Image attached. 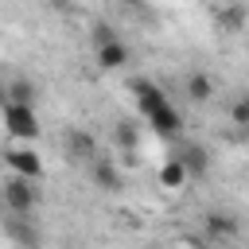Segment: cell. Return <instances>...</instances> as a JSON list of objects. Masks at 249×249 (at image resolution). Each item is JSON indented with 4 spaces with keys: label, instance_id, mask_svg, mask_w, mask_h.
<instances>
[{
    "label": "cell",
    "instance_id": "6da1fadb",
    "mask_svg": "<svg viewBox=\"0 0 249 249\" xmlns=\"http://www.w3.org/2000/svg\"><path fill=\"white\" fill-rule=\"evenodd\" d=\"M4 206H8L12 214H31V210L39 206V187H35L31 179H23V175H12V179L4 183Z\"/></svg>",
    "mask_w": 249,
    "mask_h": 249
},
{
    "label": "cell",
    "instance_id": "7a4b0ae2",
    "mask_svg": "<svg viewBox=\"0 0 249 249\" xmlns=\"http://www.w3.org/2000/svg\"><path fill=\"white\" fill-rule=\"evenodd\" d=\"M4 124L19 140H35L39 136V117H35L31 105H4Z\"/></svg>",
    "mask_w": 249,
    "mask_h": 249
},
{
    "label": "cell",
    "instance_id": "3957f363",
    "mask_svg": "<svg viewBox=\"0 0 249 249\" xmlns=\"http://www.w3.org/2000/svg\"><path fill=\"white\" fill-rule=\"evenodd\" d=\"M4 160H8V167H12L16 175H23V179H31V183L43 175V160L35 156V148H8Z\"/></svg>",
    "mask_w": 249,
    "mask_h": 249
},
{
    "label": "cell",
    "instance_id": "277c9868",
    "mask_svg": "<svg viewBox=\"0 0 249 249\" xmlns=\"http://www.w3.org/2000/svg\"><path fill=\"white\" fill-rule=\"evenodd\" d=\"M175 160L183 163L187 179H202V175L210 171V156H206V148H202V144H183Z\"/></svg>",
    "mask_w": 249,
    "mask_h": 249
},
{
    "label": "cell",
    "instance_id": "5b68a950",
    "mask_svg": "<svg viewBox=\"0 0 249 249\" xmlns=\"http://www.w3.org/2000/svg\"><path fill=\"white\" fill-rule=\"evenodd\" d=\"M89 179H93V187H101V191H121V171H117L105 156H93V160H89Z\"/></svg>",
    "mask_w": 249,
    "mask_h": 249
},
{
    "label": "cell",
    "instance_id": "8992f818",
    "mask_svg": "<svg viewBox=\"0 0 249 249\" xmlns=\"http://www.w3.org/2000/svg\"><path fill=\"white\" fill-rule=\"evenodd\" d=\"M144 117H148V121H152V128H156V132H163V136H175V132L183 128V117H179L167 101H163V105H156V109H152V113H144Z\"/></svg>",
    "mask_w": 249,
    "mask_h": 249
},
{
    "label": "cell",
    "instance_id": "52a82bcc",
    "mask_svg": "<svg viewBox=\"0 0 249 249\" xmlns=\"http://www.w3.org/2000/svg\"><path fill=\"white\" fill-rule=\"evenodd\" d=\"M124 62H128V47H124L121 39H109V43L97 47V66H101V70H121Z\"/></svg>",
    "mask_w": 249,
    "mask_h": 249
},
{
    "label": "cell",
    "instance_id": "ba28073f",
    "mask_svg": "<svg viewBox=\"0 0 249 249\" xmlns=\"http://www.w3.org/2000/svg\"><path fill=\"white\" fill-rule=\"evenodd\" d=\"M4 230H8V233H12V237L23 245V249H35V245H39V233H35V226L27 222V214H12Z\"/></svg>",
    "mask_w": 249,
    "mask_h": 249
},
{
    "label": "cell",
    "instance_id": "9c48e42d",
    "mask_svg": "<svg viewBox=\"0 0 249 249\" xmlns=\"http://www.w3.org/2000/svg\"><path fill=\"white\" fill-rule=\"evenodd\" d=\"M206 230H210V237H233L237 233V218L226 214V210H210L206 214Z\"/></svg>",
    "mask_w": 249,
    "mask_h": 249
},
{
    "label": "cell",
    "instance_id": "30bf717a",
    "mask_svg": "<svg viewBox=\"0 0 249 249\" xmlns=\"http://www.w3.org/2000/svg\"><path fill=\"white\" fill-rule=\"evenodd\" d=\"M187 97H191L195 105L210 101V97H214V82H210L206 74H187Z\"/></svg>",
    "mask_w": 249,
    "mask_h": 249
},
{
    "label": "cell",
    "instance_id": "8fae6325",
    "mask_svg": "<svg viewBox=\"0 0 249 249\" xmlns=\"http://www.w3.org/2000/svg\"><path fill=\"white\" fill-rule=\"evenodd\" d=\"M31 101H35V86L23 82V78H16V82L4 89V105H31Z\"/></svg>",
    "mask_w": 249,
    "mask_h": 249
},
{
    "label": "cell",
    "instance_id": "7c38bea8",
    "mask_svg": "<svg viewBox=\"0 0 249 249\" xmlns=\"http://www.w3.org/2000/svg\"><path fill=\"white\" fill-rule=\"evenodd\" d=\"M70 152H74V160H93L97 144H93L89 132H70Z\"/></svg>",
    "mask_w": 249,
    "mask_h": 249
},
{
    "label": "cell",
    "instance_id": "4fadbf2b",
    "mask_svg": "<svg viewBox=\"0 0 249 249\" xmlns=\"http://www.w3.org/2000/svg\"><path fill=\"white\" fill-rule=\"evenodd\" d=\"M183 183H187L183 163H179V160H167V163L160 167V187H171V191H175V187H183Z\"/></svg>",
    "mask_w": 249,
    "mask_h": 249
},
{
    "label": "cell",
    "instance_id": "5bb4252c",
    "mask_svg": "<svg viewBox=\"0 0 249 249\" xmlns=\"http://www.w3.org/2000/svg\"><path fill=\"white\" fill-rule=\"evenodd\" d=\"M214 19H218V31H241L245 12H241V8H226V12H218Z\"/></svg>",
    "mask_w": 249,
    "mask_h": 249
},
{
    "label": "cell",
    "instance_id": "9a60e30c",
    "mask_svg": "<svg viewBox=\"0 0 249 249\" xmlns=\"http://www.w3.org/2000/svg\"><path fill=\"white\" fill-rule=\"evenodd\" d=\"M117 144H121V148H128V152L136 148V128H132L128 121H121V124H117Z\"/></svg>",
    "mask_w": 249,
    "mask_h": 249
},
{
    "label": "cell",
    "instance_id": "2e32d148",
    "mask_svg": "<svg viewBox=\"0 0 249 249\" xmlns=\"http://www.w3.org/2000/svg\"><path fill=\"white\" fill-rule=\"evenodd\" d=\"M230 117H233V124H237V128H245V124H249V101H245V97H237V101H233V109H230Z\"/></svg>",
    "mask_w": 249,
    "mask_h": 249
},
{
    "label": "cell",
    "instance_id": "e0dca14e",
    "mask_svg": "<svg viewBox=\"0 0 249 249\" xmlns=\"http://www.w3.org/2000/svg\"><path fill=\"white\" fill-rule=\"evenodd\" d=\"M109 39H117V35H113V27H109V23H93V43L101 47V43H109Z\"/></svg>",
    "mask_w": 249,
    "mask_h": 249
},
{
    "label": "cell",
    "instance_id": "ac0fdd59",
    "mask_svg": "<svg viewBox=\"0 0 249 249\" xmlns=\"http://www.w3.org/2000/svg\"><path fill=\"white\" fill-rule=\"evenodd\" d=\"M124 4H132V8H140V4H144V0H124Z\"/></svg>",
    "mask_w": 249,
    "mask_h": 249
},
{
    "label": "cell",
    "instance_id": "d6986e66",
    "mask_svg": "<svg viewBox=\"0 0 249 249\" xmlns=\"http://www.w3.org/2000/svg\"><path fill=\"white\" fill-rule=\"evenodd\" d=\"M0 105H4V89H0Z\"/></svg>",
    "mask_w": 249,
    "mask_h": 249
}]
</instances>
